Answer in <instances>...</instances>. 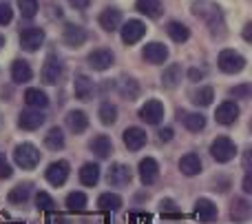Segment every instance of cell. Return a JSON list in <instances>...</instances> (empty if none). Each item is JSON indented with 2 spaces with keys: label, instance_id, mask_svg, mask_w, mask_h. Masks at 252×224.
Masks as SVG:
<instances>
[{
  "label": "cell",
  "instance_id": "6da1fadb",
  "mask_svg": "<svg viewBox=\"0 0 252 224\" xmlns=\"http://www.w3.org/2000/svg\"><path fill=\"white\" fill-rule=\"evenodd\" d=\"M192 13L199 16L201 20H206V25L210 27L213 34H217V29L223 27V13H221V7L215 2H208V0H199V2L192 4Z\"/></svg>",
  "mask_w": 252,
  "mask_h": 224
},
{
  "label": "cell",
  "instance_id": "7a4b0ae2",
  "mask_svg": "<svg viewBox=\"0 0 252 224\" xmlns=\"http://www.w3.org/2000/svg\"><path fill=\"white\" fill-rule=\"evenodd\" d=\"M13 160H16L18 167L31 171V169H35L40 162V151H38V147L31 145V142H22V145H18L16 151H13Z\"/></svg>",
  "mask_w": 252,
  "mask_h": 224
},
{
  "label": "cell",
  "instance_id": "3957f363",
  "mask_svg": "<svg viewBox=\"0 0 252 224\" xmlns=\"http://www.w3.org/2000/svg\"><path fill=\"white\" fill-rule=\"evenodd\" d=\"M217 65L223 74H239L246 69V58L237 53L235 49H223L217 58Z\"/></svg>",
  "mask_w": 252,
  "mask_h": 224
},
{
  "label": "cell",
  "instance_id": "277c9868",
  "mask_svg": "<svg viewBox=\"0 0 252 224\" xmlns=\"http://www.w3.org/2000/svg\"><path fill=\"white\" fill-rule=\"evenodd\" d=\"M210 155H213L217 162H230L237 155V147L230 138L219 136V138H215L213 145H210Z\"/></svg>",
  "mask_w": 252,
  "mask_h": 224
},
{
  "label": "cell",
  "instance_id": "5b68a950",
  "mask_svg": "<svg viewBox=\"0 0 252 224\" xmlns=\"http://www.w3.org/2000/svg\"><path fill=\"white\" fill-rule=\"evenodd\" d=\"M44 42V31L40 27H27L20 31V47L25 51H38Z\"/></svg>",
  "mask_w": 252,
  "mask_h": 224
},
{
  "label": "cell",
  "instance_id": "8992f818",
  "mask_svg": "<svg viewBox=\"0 0 252 224\" xmlns=\"http://www.w3.org/2000/svg\"><path fill=\"white\" fill-rule=\"evenodd\" d=\"M120 29H122L124 44H135L146 36V25H144L142 20H128V22H124V25H120Z\"/></svg>",
  "mask_w": 252,
  "mask_h": 224
},
{
  "label": "cell",
  "instance_id": "52a82bcc",
  "mask_svg": "<svg viewBox=\"0 0 252 224\" xmlns=\"http://www.w3.org/2000/svg\"><path fill=\"white\" fill-rule=\"evenodd\" d=\"M106 180H109V185L111 187H128L130 185V180H133V173H130V169L126 167V164L122 162H118V164H113V167L109 169V173H106Z\"/></svg>",
  "mask_w": 252,
  "mask_h": 224
},
{
  "label": "cell",
  "instance_id": "ba28073f",
  "mask_svg": "<svg viewBox=\"0 0 252 224\" xmlns=\"http://www.w3.org/2000/svg\"><path fill=\"white\" fill-rule=\"evenodd\" d=\"M139 118L146 124H159L164 120V105L159 100H148L146 105H142L139 109Z\"/></svg>",
  "mask_w": 252,
  "mask_h": 224
},
{
  "label": "cell",
  "instance_id": "9c48e42d",
  "mask_svg": "<svg viewBox=\"0 0 252 224\" xmlns=\"http://www.w3.org/2000/svg\"><path fill=\"white\" fill-rule=\"evenodd\" d=\"M142 58L148 65H164L166 58H168V49L161 42H148L142 51Z\"/></svg>",
  "mask_w": 252,
  "mask_h": 224
},
{
  "label": "cell",
  "instance_id": "30bf717a",
  "mask_svg": "<svg viewBox=\"0 0 252 224\" xmlns=\"http://www.w3.org/2000/svg\"><path fill=\"white\" fill-rule=\"evenodd\" d=\"M60 75H62V62H60V58L49 56L47 62H44V67H42V71H40V78H42V82L44 84H56L58 80H60Z\"/></svg>",
  "mask_w": 252,
  "mask_h": 224
},
{
  "label": "cell",
  "instance_id": "8fae6325",
  "mask_svg": "<svg viewBox=\"0 0 252 224\" xmlns=\"http://www.w3.org/2000/svg\"><path fill=\"white\" fill-rule=\"evenodd\" d=\"M69 178V162L66 160H58V162H51L47 169V180L51 182L53 187H62Z\"/></svg>",
  "mask_w": 252,
  "mask_h": 224
},
{
  "label": "cell",
  "instance_id": "7c38bea8",
  "mask_svg": "<svg viewBox=\"0 0 252 224\" xmlns=\"http://www.w3.org/2000/svg\"><path fill=\"white\" fill-rule=\"evenodd\" d=\"M239 107L235 105L232 100H226L221 102V105L217 107V113H215V120H217L219 124H235L237 120H239Z\"/></svg>",
  "mask_w": 252,
  "mask_h": 224
},
{
  "label": "cell",
  "instance_id": "4fadbf2b",
  "mask_svg": "<svg viewBox=\"0 0 252 224\" xmlns=\"http://www.w3.org/2000/svg\"><path fill=\"white\" fill-rule=\"evenodd\" d=\"M44 120H47V115L40 113L38 111H22L20 115H18V127L22 129V131H35V129H40L44 124Z\"/></svg>",
  "mask_w": 252,
  "mask_h": 224
},
{
  "label": "cell",
  "instance_id": "5bb4252c",
  "mask_svg": "<svg viewBox=\"0 0 252 224\" xmlns=\"http://www.w3.org/2000/svg\"><path fill=\"white\" fill-rule=\"evenodd\" d=\"M122 140H124V145H126V149H128V151H139L144 145H146L148 138H146V131H144V129L128 127L122 133Z\"/></svg>",
  "mask_w": 252,
  "mask_h": 224
},
{
  "label": "cell",
  "instance_id": "9a60e30c",
  "mask_svg": "<svg viewBox=\"0 0 252 224\" xmlns=\"http://www.w3.org/2000/svg\"><path fill=\"white\" fill-rule=\"evenodd\" d=\"M217 204L215 202H210L208 198H199L195 202V216H197V220L199 222H215L217 220Z\"/></svg>",
  "mask_w": 252,
  "mask_h": 224
},
{
  "label": "cell",
  "instance_id": "2e32d148",
  "mask_svg": "<svg viewBox=\"0 0 252 224\" xmlns=\"http://www.w3.org/2000/svg\"><path fill=\"white\" fill-rule=\"evenodd\" d=\"M115 56L113 51H109V49H95V51L89 53V65H91V69L95 71H106L111 65H113Z\"/></svg>",
  "mask_w": 252,
  "mask_h": 224
},
{
  "label": "cell",
  "instance_id": "e0dca14e",
  "mask_svg": "<svg viewBox=\"0 0 252 224\" xmlns=\"http://www.w3.org/2000/svg\"><path fill=\"white\" fill-rule=\"evenodd\" d=\"M73 91H75V98L82 102L91 100L93 98V91H95V84H93V80L89 78V75H75L73 80Z\"/></svg>",
  "mask_w": 252,
  "mask_h": 224
},
{
  "label": "cell",
  "instance_id": "ac0fdd59",
  "mask_svg": "<svg viewBox=\"0 0 252 224\" xmlns=\"http://www.w3.org/2000/svg\"><path fill=\"white\" fill-rule=\"evenodd\" d=\"M62 40H64L66 47H82V44L87 42V31L80 25H66Z\"/></svg>",
  "mask_w": 252,
  "mask_h": 224
},
{
  "label": "cell",
  "instance_id": "d6986e66",
  "mask_svg": "<svg viewBox=\"0 0 252 224\" xmlns=\"http://www.w3.org/2000/svg\"><path fill=\"white\" fill-rule=\"evenodd\" d=\"M157 176H159V167H157V162L153 158H144L142 162H139V180H142L144 187L153 185V182L157 180Z\"/></svg>",
  "mask_w": 252,
  "mask_h": 224
},
{
  "label": "cell",
  "instance_id": "ffe728a7",
  "mask_svg": "<svg viewBox=\"0 0 252 224\" xmlns=\"http://www.w3.org/2000/svg\"><path fill=\"white\" fill-rule=\"evenodd\" d=\"M120 25H122V13H120V9L109 7L100 13V27L104 31H115V29H120Z\"/></svg>",
  "mask_w": 252,
  "mask_h": 224
},
{
  "label": "cell",
  "instance_id": "44dd1931",
  "mask_svg": "<svg viewBox=\"0 0 252 224\" xmlns=\"http://www.w3.org/2000/svg\"><path fill=\"white\" fill-rule=\"evenodd\" d=\"M31 78H33V71H31L29 62L13 60V65H11V80H13V82H16V84H25V82H29Z\"/></svg>",
  "mask_w": 252,
  "mask_h": 224
},
{
  "label": "cell",
  "instance_id": "7402d4cb",
  "mask_svg": "<svg viewBox=\"0 0 252 224\" xmlns=\"http://www.w3.org/2000/svg\"><path fill=\"white\" fill-rule=\"evenodd\" d=\"M179 171L184 176H199L201 173V158L197 153H186L179 160Z\"/></svg>",
  "mask_w": 252,
  "mask_h": 224
},
{
  "label": "cell",
  "instance_id": "603a6c76",
  "mask_svg": "<svg viewBox=\"0 0 252 224\" xmlns=\"http://www.w3.org/2000/svg\"><path fill=\"white\" fill-rule=\"evenodd\" d=\"M66 127H69L75 136L84 133L87 131V127H89L87 113H84V111H69V115H66Z\"/></svg>",
  "mask_w": 252,
  "mask_h": 224
},
{
  "label": "cell",
  "instance_id": "cb8c5ba5",
  "mask_svg": "<svg viewBox=\"0 0 252 224\" xmlns=\"http://www.w3.org/2000/svg\"><path fill=\"white\" fill-rule=\"evenodd\" d=\"M89 147H91L93 153H95L97 158H102V160L109 158V155L113 153V142H111V138H106V136H95Z\"/></svg>",
  "mask_w": 252,
  "mask_h": 224
},
{
  "label": "cell",
  "instance_id": "d4e9b609",
  "mask_svg": "<svg viewBox=\"0 0 252 224\" xmlns=\"http://www.w3.org/2000/svg\"><path fill=\"white\" fill-rule=\"evenodd\" d=\"M179 122L188 129V131H201L206 127V115L201 113H184L179 111Z\"/></svg>",
  "mask_w": 252,
  "mask_h": 224
},
{
  "label": "cell",
  "instance_id": "484cf974",
  "mask_svg": "<svg viewBox=\"0 0 252 224\" xmlns=\"http://www.w3.org/2000/svg\"><path fill=\"white\" fill-rule=\"evenodd\" d=\"M29 195H31V185H29V182H22V185L13 187V189L9 191L7 200H9V204H16V207H20V204H25L27 200H29Z\"/></svg>",
  "mask_w": 252,
  "mask_h": 224
},
{
  "label": "cell",
  "instance_id": "4316f807",
  "mask_svg": "<svg viewBox=\"0 0 252 224\" xmlns=\"http://www.w3.org/2000/svg\"><path fill=\"white\" fill-rule=\"evenodd\" d=\"M135 9L148 18H159L161 11H164L159 0H137V2H135Z\"/></svg>",
  "mask_w": 252,
  "mask_h": 224
},
{
  "label": "cell",
  "instance_id": "83f0119b",
  "mask_svg": "<svg viewBox=\"0 0 252 224\" xmlns=\"http://www.w3.org/2000/svg\"><path fill=\"white\" fill-rule=\"evenodd\" d=\"M97 180H100V167L93 162H87L82 169H80V182L84 187H95Z\"/></svg>",
  "mask_w": 252,
  "mask_h": 224
},
{
  "label": "cell",
  "instance_id": "f1b7e54d",
  "mask_svg": "<svg viewBox=\"0 0 252 224\" xmlns=\"http://www.w3.org/2000/svg\"><path fill=\"white\" fill-rule=\"evenodd\" d=\"M179 82H182V67L179 65L166 67L164 74H161V84H164L166 89H175Z\"/></svg>",
  "mask_w": 252,
  "mask_h": 224
},
{
  "label": "cell",
  "instance_id": "f546056e",
  "mask_svg": "<svg viewBox=\"0 0 252 224\" xmlns=\"http://www.w3.org/2000/svg\"><path fill=\"white\" fill-rule=\"evenodd\" d=\"M250 204H248V200H244V198H239V200H235L232 202V207H230V218L235 222H246L250 218Z\"/></svg>",
  "mask_w": 252,
  "mask_h": 224
},
{
  "label": "cell",
  "instance_id": "4dcf8cb0",
  "mask_svg": "<svg viewBox=\"0 0 252 224\" xmlns=\"http://www.w3.org/2000/svg\"><path fill=\"white\" fill-rule=\"evenodd\" d=\"M25 102L29 107H33V109H44V107L49 105V98H47V93L40 91V89H27Z\"/></svg>",
  "mask_w": 252,
  "mask_h": 224
},
{
  "label": "cell",
  "instance_id": "1f68e13d",
  "mask_svg": "<svg viewBox=\"0 0 252 224\" xmlns=\"http://www.w3.org/2000/svg\"><path fill=\"white\" fill-rule=\"evenodd\" d=\"M166 31H168V36L175 40V42H186L188 38H190V31H188L186 25H182V22H168V27H166Z\"/></svg>",
  "mask_w": 252,
  "mask_h": 224
},
{
  "label": "cell",
  "instance_id": "d6a6232c",
  "mask_svg": "<svg viewBox=\"0 0 252 224\" xmlns=\"http://www.w3.org/2000/svg\"><path fill=\"white\" fill-rule=\"evenodd\" d=\"M97 207L102 211H120L122 209V198L118 193H102L97 200Z\"/></svg>",
  "mask_w": 252,
  "mask_h": 224
},
{
  "label": "cell",
  "instance_id": "836d02e7",
  "mask_svg": "<svg viewBox=\"0 0 252 224\" xmlns=\"http://www.w3.org/2000/svg\"><path fill=\"white\" fill-rule=\"evenodd\" d=\"M87 195L82 193V191H73V193L66 195V209L69 211H75V213H82L84 209H87Z\"/></svg>",
  "mask_w": 252,
  "mask_h": 224
},
{
  "label": "cell",
  "instance_id": "e575fe53",
  "mask_svg": "<svg viewBox=\"0 0 252 224\" xmlns=\"http://www.w3.org/2000/svg\"><path fill=\"white\" fill-rule=\"evenodd\" d=\"M44 145H47V149H51V151L64 149V133H62V129L53 127L51 131L47 133V138H44Z\"/></svg>",
  "mask_w": 252,
  "mask_h": 224
},
{
  "label": "cell",
  "instance_id": "d590c367",
  "mask_svg": "<svg viewBox=\"0 0 252 224\" xmlns=\"http://www.w3.org/2000/svg\"><path fill=\"white\" fill-rule=\"evenodd\" d=\"M120 93H122L126 100H137V98H139V84H137V80L122 78V80H120Z\"/></svg>",
  "mask_w": 252,
  "mask_h": 224
},
{
  "label": "cell",
  "instance_id": "8d00e7d4",
  "mask_svg": "<svg viewBox=\"0 0 252 224\" xmlns=\"http://www.w3.org/2000/svg\"><path fill=\"white\" fill-rule=\"evenodd\" d=\"M97 115H100V122L102 124L111 127V124L118 122V107L111 105V102H104V105L100 107V111H97Z\"/></svg>",
  "mask_w": 252,
  "mask_h": 224
},
{
  "label": "cell",
  "instance_id": "74e56055",
  "mask_svg": "<svg viewBox=\"0 0 252 224\" xmlns=\"http://www.w3.org/2000/svg\"><path fill=\"white\" fill-rule=\"evenodd\" d=\"M213 98H215L213 87H201L199 91H195L192 102H195L197 107H210V105H213Z\"/></svg>",
  "mask_w": 252,
  "mask_h": 224
},
{
  "label": "cell",
  "instance_id": "f35d334b",
  "mask_svg": "<svg viewBox=\"0 0 252 224\" xmlns=\"http://www.w3.org/2000/svg\"><path fill=\"white\" fill-rule=\"evenodd\" d=\"M18 9L22 18H33L38 13V0H18Z\"/></svg>",
  "mask_w": 252,
  "mask_h": 224
},
{
  "label": "cell",
  "instance_id": "ab89813d",
  "mask_svg": "<svg viewBox=\"0 0 252 224\" xmlns=\"http://www.w3.org/2000/svg\"><path fill=\"white\" fill-rule=\"evenodd\" d=\"M35 207H38L40 211H53V209H56V202H53V198L49 193L40 191V193L35 195Z\"/></svg>",
  "mask_w": 252,
  "mask_h": 224
},
{
  "label": "cell",
  "instance_id": "60d3db41",
  "mask_svg": "<svg viewBox=\"0 0 252 224\" xmlns=\"http://www.w3.org/2000/svg\"><path fill=\"white\" fill-rule=\"evenodd\" d=\"M159 209H161V213H164V216H170V218H179V216H182V213L175 209V202H173V200H161Z\"/></svg>",
  "mask_w": 252,
  "mask_h": 224
},
{
  "label": "cell",
  "instance_id": "b9f144b4",
  "mask_svg": "<svg viewBox=\"0 0 252 224\" xmlns=\"http://www.w3.org/2000/svg\"><path fill=\"white\" fill-rule=\"evenodd\" d=\"M11 176H13L11 164H9V160L4 158L2 153H0V180H9Z\"/></svg>",
  "mask_w": 252,
  "mask_h": 224
},
{
  "label": "cell",
  "instance_id": "7bdbcfd3",
  "mask_svg": "<svg viewBox=\"0 0 252 224\" xmlns=\"http://www.w3.org/2000/svg\"><path fill=\"white\" fill-rule=\"evenodd\" d=\"M13 18V11L7 2H0V25H9Z\"/></svg>",
  "mask_w": 252,
  "mask_h": 224
},
{
  "label": "cell",
  "instance_id": "ee69618b",
  "mask_svg": "<svg viewBox=\"0 0 252 224\" xmlns=\"http://www.w3.org/2000/svg\"><path fill=\"white\" fill-rule=\"evenodd\" d=\"M230 96L235 98H250V84H241V87H232Z\"/></svg>",
  "mask_w": 252,
  "mask_h": 224
},
{
  "label": "cell",
  "instance_id": "f6af8a7d",
  "mask_svg": "<svg viewBox=\"0 0 252 224\" xmlns=\"http://www.w3.org/2000/svg\"><path fill=\"white\" fill-rule=\"evenodd\" d=\"M173 129L170 127H164V129H159V131H157V138H159V142H170L173 140Z\"/></svg>",
  "mask_w": 252,
  "mask_h": 224
},
{
  "label": "cell",
  "instance_id": "bcb514c9",
  "mask_svg": "<svg viewBox=\"0 0 252 224\" xmlns=\"http://www.w3.org/2000/svg\"><path fill=\"white\" fill-rule=\"evenodd\" d=\"M188 78H190L192 82H199V80L204 78V71H199V69H190V71H188Z\"/></svg>",
  "mask_w": 252,
  "mask_h": 224
},
{
  "label": "cell",
  "instance_id": "7dc6e473",
  "mask_svg": "<svg viewBox=\"0 0 252 224\" xmlns=\"http://www.w3.org/2000/svg\"><path fill=\"white\" fill-rule=\"evenodd\" d=\"M244 191H246V193H252V178H250V171H246V178H244Z\"/></svg>",
  "mask_w": 252,
  "mask_h": 224
},
{
  "label": "cell",
  "instance_id": "c3c4849f",
  "mask_svg": "<svg viewBox=\"0 0 252 224\" xmlns=\"http://www.w3.org/2000/svg\"><path fill=\"white\" fill-rule=\"evenodd\" d=\"M71 4H73L75 9H87L89 4H91V0H69Z\"/></svg>",
  "mask_w": 252,
  "mask_h": 224
},
{
  "label": "cell",
  "instance_id": "681fc988",
  "mask_svg": "<svg viewBox=\"0 0 252 224\" xmlns=\"http://www.w3.org/2000/svg\"><path fill=\"white\" fill-rule=\"evenodd\" d=\"M244 169L250 171V151H246V155H244Z\"/></svg>",
  "mask_w": 252,
  "mask_h": 224
},
{
  "label": "cell",
  "instance_id": "f907efd6",
  "mask_svg": "<svg viewBox=\"0 0 252 224\" xmlns=\"http://www.w3.org/2000/svg\"><path fill=\"white\" fill-rule=\"evenodd\" d=\"M250 29H252V25H246V29H244V38L246 40H250Z\"/></svg>",
  "mask_w": 252,
  "mask_h": 224
},
{
  "label": "cell",
  "instance_id": "816d5d0a",
  "mask_svg": "<svg viewBox=\"0 0 252 224\" xmlns=\"http://www.w3.org/2000/svg\"><path fill=\"white\" fill-rule=\"evenodd\" d=\"M2 44H4V36H0V49H2Z\"/></svg>",
  "mask_w": 252,
  "mask_h": 224
}]
</instances>
